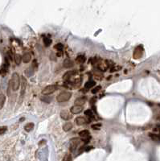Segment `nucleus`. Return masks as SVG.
<instances>
[{
    "mask_svg": "<svg viewBox=\"0 0 160 161\" xmlns=\"http://www.w3.org/2000/svg\"><path fill=\"white\" fill-rule=\"evenodd\" d=\"M31 60V55L29 53V52H27L23 55V56L22 57V60L24 62V63H29Z\"/></svg>",
    "mask_w": 160,
    "mask_h": 161,
    "instance_id": "obj_14",
    "label": "nucleus"
},
{
    "mask_svg": "<svg viewBox=\"0 0 160 161\" xmlns=\"http://www.w3.org/2000/svg\"><path fill=\"white\" fill-rule=\"evenodd\" d=\"M72 97V93L69 92V91H65V92H62L56 98L58 102H65L67 101H69V99Z\"/></svg>",
    "mask_w": 160,
    "mask_h": 161,
    "instance_id": "obj_2",
    "label": "nucleus"
},
{
    "mask_svg": "<svg viewBox=\"0 0 160 161\" xmlns=\"http://www.w3.org/2000/svg\"><path fill=\"white\" fill-rule=\"evenodd\" d=\"M5 101H6L5 95L3 94H0V110H1L2 108L3 107V106H4Z\"/></svg>",
    "mask_w": 160,
    "mask_h": 161,
    "instance_id": "obj_20",
    "label": "nucleus"
},
{
    "mask_svg": "<svg viewBox=\"0 0 160 161\" xmlns=\"http://www.w3.org/2000/svg\"><path fill=\"white\" fill-rule=\"evenodd\" d=\"M33 128H34V123H32V122H29V123L26 124L25 126H24V130L27 132L31 131L33 130Z\"/></svg>",
    "mask_w": 160,
    "mask_h": 161,
    "instance_id": "obj_17",
    "label": "nucleus"
},
{
    "mask_svg": "<svg viewBox=\"0 0 160 161\" xmlns=\"http://www.w3.org/2000/svg\"><path fill=\"white\" fill-rule=\"evenodd\" d=\"M56 50H58V51H62V49H63V44H62L61 43H57L56 45H55V47H54Z\"/></svg>",
    "mask_w": 160,
    "mask_h": 161,
    "instance_id": "obj_24",
    "label": "nucleus"
},
{
    "mask_svg": "<svg viewBox=\"0 0 160 161\" xmlns=\"http://www.w3.org/2000/svg\"><path fill=\"white\" fill-rule=\"evenodd\" d=\"M10 84L11 86V88H12V90L14 91H16V90H19V88L20 86V78L18 73H13L10 81Z\"/></svg>",
    "mask_w": 160,
    "mask_h": 161,
    "instance_id": "obj_1",
    "label": "nucleus"
},
{
    "mask_svg": "<svg viewBox=\"0 0 160 161\" xmlns=\"http://www.w3.org/2000/svg\"><path fill=\"white\" fill-rule=\"evenodd\" d=\"M44 45H45V46L48 47V46H49L50 43H52V40H51L49 38L45 37V38H44Z\"/></svg>",
    "mask_w": 160,
    "mask_h": 161,
    "instance_id": "obj_23",
    "label": "nucleus"
},
{
    "mask_svg": "<svg viewBox=\"0 0 160 161\" xmlns=\"http://www.w3.org/2000/svg\"><path fill=\"white\" fill-rule=\"evenodd\" d=\"M84 110V107L82 106H73L72 107H71L70 111L71 113L73 114H80L82 112V110Z\"/></svg>",
    "mask_w": 160,
    "mask_h": 161,
    "instance_id": "obj_5",
    "label": "nucleus"
},
{
    "mask_svg": "<svg viewBox=\"0 0 160 161\" xmlns=\"http://www.w3.org/2000/svg\"><path fill=\"white\" fill-rule=\"evenodd\" d=\"M76 73V70H71V71H68L67 73H65V75H64L63 77V79L65 81H69V79L71 78V77H72Z\"/></svg>",
    "mask_w": 160,
    "mask_h": 161,
    "instance_id": "obj_9",
    "label": "nucleus"
},
{
    "mask_svg": "<svg viewBox=\"0 0 160 161\" xmlns=\"http://www.w3.org/2000/svg\"><path fill=\"white\" fill-rule=\"evenodd\" d=\"M27 80H26L25 77H22V82H21V94H20V95H21V98H23L24 95V94H25V90H26V87H27Z\"/></svg>",
    "mask_w": 160,
    "mask_h": 161,
    "instance_id": "obj_10",
    "label": "nucleus"
},
{
    "mask_svg": "<svg viewBox=\"0 0 160 161\" xmlns=\"http://www.w3.org/2000/svg\"><path fill=\"white\" fill-rule=\"evenodd\" d=\"M84 114H85V116L92 117L93 116V111H92V110H87L84 111Z\"/></svg>",
    "mask_w": 160,
    "mask_h": 161,
    "instance_id": "obj_25",
    "label": "nucleus"
},
{
    "mask_svg": "<svg viewBox=\"0 0 160 161\" xmlns=\"http://www.w3.org/2000/svg\"><path fill=\"white\" fill-rule=\"evenodd\" d=\"M143 55V48H142V45H139V46L137 47L136 48L134 49V52H133V58L135 60L140 59L141 57Z\"/></svg>",
    "mask_w": 160,
    "mask_h": 161,
    "instance_id": "obj_4",
    "label": "nucleus"
},
{
    "mask_svg": "<svg viewBox=\"0 0 160 161\" xmlns=\"http://www.w3.org/2000/svg\"><path fill=\"white\" fill-rule=\"evenodd\" d=\"M63 64H64V67H65V68H66V69H69V68L72 67L74 63H73V61L71 59L67 58V59H65V60H64Z\"/></svg>",
    "mask_w": 160,
    "mask_h": 161,
    "instance_id": "obj_11",
    "label": "nucleus"
},
{
    "mask_svg": "<svg viewBox=\"0 0 160 161\" xmlns=\"http://www.w3.org/2000/svg\"><path fill=\"white\" fill-rule=\"evenodd\" d=\"M8 67H9V62H8V58L7 57L6 58V63L0 69V74L2 76H5L7 74V71H8Z\"/></svg>",
    "mask_w": 160,
    "mask_h": 161,
    "instance_id": "obj_6",
    "label": "nucleus"
},
{
    "mask_svg": "<svg viewBox=\"0 0 160 161\" xmlns=\"http://www.w3.org/2000/svg\"><path fill=\"white\" fill-rule=\"evenodd\" d=\"M101 123H97V124L92 125V128L95 129V130H99V129L101 128Z\"/></svg>",
    "mask_w": 160,
    "mask_h": 161,
    "instance_id": "obj_28",
    "label": "nucleus"
},
{
    "mask_svg": "<svg viewBox=\"0 0 160 161\" xmlns=\"http://www.w3.org/2000/svg\"><path fill=\"white\" fill-rule=\"evenodd\" d=\"M89 134H90L89 131L87 130H84L79 132V135L81 138H84V139H88V137H89Z\"/></svg>",
    "mask_w": 160,
    "mask_h": 161,
    "instance_id": "obj_15",
    "label": "nucleus"
},
{
    "mask_svg": "<svg viewBox=\"0 0 160 161\" xmlns=\"http://www.w3.org/2000/svg\"><path fill=\"white\" fill-rule=\"evenodd\" d=\"M61 118L62 119H64V120L67 121V120H70V119L72 118V116L68 110H62L61 112Z\"/></svg>",
    "mask_w": 160,
    "mask_h": 161,
    "instance_id": "obj_7",
    "label": "nucleus"
},
{
    "mask_svg": "<svg viewBox=\"0 0 160 161\" xmlns=\"http://www.w3.org/2000/svg\"><path fill=\"white\" fill-rule=\"evenodd\" d=\"M56 89H57V87H56V85H50V86H46L42 90V94H44V95H49V94H52V93L55 92Z\"/></svg>",
    "mask_w": 160,
    "mask_h": 161,
    "instance_id": "obj_3",
    "label": "nucleus"
},
{
    "mask_svg": "<svg viewBox=\"0 0 160 161\" xmlns=\"http://www.w3.org/2000/svg\"><path fill=\"white\" fill-rule=\"evenodd\" d=\"M80 139H72L70 140V148H71V151H74L75 149L76 148V147H77V145L80 143Z\"/></svg>",
    "mask_w": 160,
    "mask_h": 161,
    "instance_id": "obj_8",
    "label": "nucleus"
},
{
    "mask_svg": "<svg viewBox=\"0 0 160 161\" xmlns=\"http://www.w3.org/2000/svg\"><path fill=\"white\" fill-rule=\"evenodd\" d=\"M86 102V98L84 97H80V98H77V99L75 101V105L76 106H82L84 105Z\"/></svg>",
    "mask_w": 160,
    "mask_h": 161,
    "instance_id": "obj_13",
    "label": "nucleus"
},
{
    "mask_svg": "<svg viewBox=\"0 0 160 161\" xmlns=\"http://www.w3.org/2000/svg\"><path fill=\"white\" fill-rule=\"evenodd\" d=\"M95 85H96L95 81H93V80H89L85 83V86H85L86 89H90V88H92V87H93Z\"/></svg>",
    "mask_w": 160,
    "mask_h": 161,
    "instance_id": "obj_19",
    "label": "nucleus"
},
{
    "mask_svg": "<svg viewBox=\"0 0 160 161\" xmlns=\"http://www.w3.org/2000/svg\"><path fill=\"white\" fill-rule=\"evenodd\" d=\"M96 100H97V98H93V99H92L91 101H90V103H93V102H96Z\"/></svg>",
    "mask_w": 160,
    "mask_h": 161,
    "instance_id": "obj_31",
    "label": "nucleus"
},
{
    "mask_svg": "<svg viewBox=\"0 0 160 161\" xmlns=\"http://www.w3.org/2000/svg\"><path fill=\"white\" fill-rule=\"evenodd\" d=\"M59 52H58V53L56 54V55H57L58 56H61L62 55H63V52H62L61 51H59Z\"/></svg>",
    "mask_w": 160,
    "mask_h": 161,
    "instance_id": "obj_30",
    "label": "nucleus"
},
{
    "mask_svg": "<svg viewBox=\"0 0 160 161\" xmlns=\"http://www.w3.org/2000/svg\"><path fill=\"white\" fill-rule=\"evenodd\" d=\"M7 126H1V127H0V135L4 134L5 132L7 131Z\"/></svg>",
    "mask_w": 160,
    "mask_h": 161,
    "instance_id": "obj_27",
    "label": "nucleus"
},
{
    "mask_svg": "<svg viewBox=\"0 0 160 161\" xmlns=\"http://www.w3.org/2000/svg\"><path fill=\"white\" fill-rule=\"evenodd\" d=\"M63 161H72V156H71V155L67 154L66 156L64 157Z\"/></svg>",
    "mask_w": 160,
    "mask_h": 161,
    "instance_id": "obj_26",
    "label": "nucleus"
},
{
    "mask_svg": "<svg viewBox=\"0 0 160 161\" xmlns=\"http://www.w3.org/2000/svg\"><path fill=\"white\" fill-rule=\"evenodd\" d=\"M86 60V58L84 56H83V55H80V56H78L76 58V62L80 64H84V62H85Z\"/></svg>",
    "mask_w": 160,
    "mask_h": 161,
    "instance_id": "obj_16",
    "label": "nucleus"
},
{
    "mask_svg": "<svg viewBox=\"0 0 160 161\" xmlns=\"http://www.w3.org/2000/svg\"><path fill=\"white\" fill-rule=\"evenodd\" d=\"M14 59H15V62L16 63V64H20L22 61V56H20L19 54H15L14 56Z\"/></svg>",
    "mask_w": 160,
    "mask_h": 161,
    "instance_id": "obj_21",
    "label": "nucleus"
},
{
    "mask_svg": "<svg viewBox=\"0 0 160 161\" xmlns=\"http://www.w3.org/2000/svg\"><path fill=\"white\" fill-rule=\"evenodd\" d=\"M101 87L100 86L95 87V88H94L93 90H92V93H93V94H97V92H99V90H101Z\"/></svg>",
    "mask_w": 160,
    "mask_h": 161,
    "instance_id": "obj_29",
    "label": "nucleus"
},
{
    "mask_svg": "<svg viewBox=\"0 0 160 161\" xmlns=\"http://www.w3.org/2000/svg\"><path fill=\"white\" fill-rule=\"evenodd\" d=\"M87 122H88V120L84 117H77L76 118V123L79 125V126H81V125H84L87 123Z\"/></svg>",
    "mask_w": 160,
    "mask_h": 161,
    "instance_id": "obj_12",
    "label": "nucleus"
},
{
    "mask_svg": "<svg viewBox=\"0 0 160 161\" xmlns=\"http://www.w3.org/2000/svg\"><path fill=\"white\" fill-rule=\"evenodd\" d=\"M72 128V122H66L63 126V129L65 131H69Z\"/></svg>",
    "mask_w": 160,
    "mask_h": 161,
    "instance_id": "obj_18",
    "label": "nucleus"
},
{
    "mask_svg": "<svg viewBox=\"0 0 160 161\" xmlns=\"http://www.w3.org/2000/svg\"><path fill=\"white\" fill-rule=\"evenodd\" d=\"M80 84H81V79H80V78L76 79L73 82H72V85L75 87V88H78V87L80 86Z\"/></svg>",
    "mask_w": 160,
    "mask_h": 161,
    "instance_id": "obj_22",
    "label": "nucleus"
}]
</instances>
